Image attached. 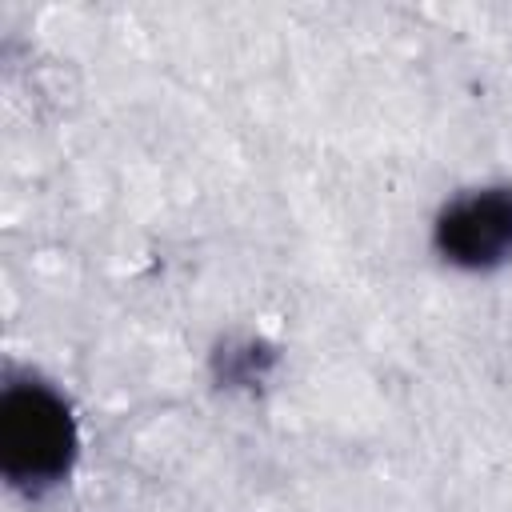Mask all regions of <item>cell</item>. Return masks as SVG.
<instances>
[{"mask_svg": "<svg viewBox=\"0 0 512 512\" xmlns=\"http://www.w3.org/2000/svg\"><path fill=\"white\" fill-rule=\"evenodd\" d=\"M76 424L44 384H12L0 400V468L12 484H52L68 472Z\"/></svg>", "mask_w": 512, "mask_h": 512, "instance_id": "1", "label": "cell"}, {"mask_svg": "<svg viewBox=\"0 0 512 512\" xmlns=\"http://www.w3.org/2000/svg\"><path fill=\"white\" fill-rule=\"evenodd\" d=\"M436 248L460 268H492L512 256V192L484 188L448 204L436 220Z\"/></svg>", "mask_w": 512, "mask_h": 512, "instance_id": "2", "label": "cell"}]
</instances>
